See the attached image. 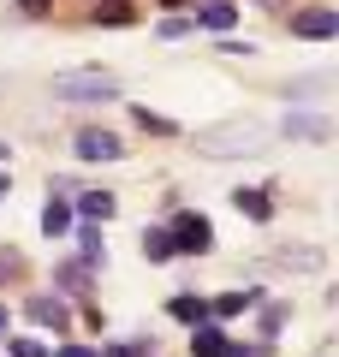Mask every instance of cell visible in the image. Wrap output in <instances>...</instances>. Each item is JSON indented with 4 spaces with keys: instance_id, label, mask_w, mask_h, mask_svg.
<instances>
[{
    "instance_id": "1",
    "label": "cell",
    "mask_w": 339,
    "mask_h": 357,
    "mask_svg": "<svg viewBox=\"0 0 339 357\" xmlns=\"http://www.w3.org/2000/svg\"><path fill=\"white\" fill-rule=\"evenodd\" d=\"M268 137H274V131L256 126V119H232V126H209V131H197V149L209 155V161H239V155H262Z\"/></svg>"
},
{
    "instance_id": "2",
    "label": "cell",
    "mask_w": 339,
    "mask_h": 357,
    "mask_svg": "<svg viewBox=\"0 0 339 357\" xmlns=\"http://www.w3.org/2000/svg\"><path fill=\"white\" fill-rule=\"evenodd\" d=\"M119 96V77L107 72H60L54 77V102H113Z\"/></svg>"
},
{
    "instance_id": "3",
    "label": "cell",
    "mask_w": 339,
    "mask_h": 357,
    "mask_svg": "<svg viewBox=\"0 0 339 357\" xmlns=\"http://www.w3.org/2000/svg\"><path fill=\"white\" fill-rule=\"evenodd\" d=\"M72 149H77V161H119V155H126V143H119V131L84 126V131L72 137Z\"/></svg>"
},
{
    "instance_id": "4",
    "label": "cell",
    "mask_w": 339,
    "mask_h": 357,
    "mask_svg": "<svg viewBox=\"0 0 339 357\" xmlns=\"http://www.w3.org/2000/svg\"><path fill=\"white\" fill-rule=\"evenodd\" d=\"M292 36H303V42H333V36H339V13H333V6L292 13Z\"/></svg>"
},
{
    "instance_id": "5",
    "label": "cell",
    "mask_w": 339,
    "mask_h": 357,
    "mask_svg": "<svg viewBox=\"0 0 339 357\" xmlns=\"http://www.w3.org/2000/svg\"><path fill=\"white\" fill-rule=\"evenodd\" d=\"M167 232H173V250H190V256H202V250L214 244V227H209L202 215H190V208H185V215H179Z\"/></svg>"
},
{
    "instance_id": "6",
    "label": "cell",
    "mask_w": 339,
    "mask_h": 357,
    "mask_svg": "<svg viewBox=\"0 0 339 357\" xmlns=\"http://www.w3.org/2000/svg\"><path fill=\"white\" fill-rule=\"evenodd\" d=\"M280 137H298V143H327V137H333V119H327V114H286V119H280Z\"/></svg>"
},
{
    "instance_id": "7",
    "label": "cell",
    "mask_w": 339,
    "mask_h": 357,
    "mask_svg": "<svg viewBox=\"0 0 339 357\" xmlns=\"http://www.w3.org/2000/svg\"><path fill=\"white\" fill-rule=\"evenodd\" d=\"M190 24H202V30H232L239 24V6H232V0H197V6H190Z\"/></svg>"
},
{
    "instance_id": "8",
    "label": "cell",
    "mask_w": 339,
    "mask_h": 357,
    "mask_svg": "<svg viewBox=\"0 0 339 357\" xmlns=\"http://www.w3.org/2000/svg\"><path fill=\"white\" fill-rule=\"evenodd\" d=\"M143 256H149V262H173V232L167 227H143Z\"/></svg>"
},
{
    "instance_id": "9",
    "label": "cell",
    "mask_w": 339,
    "mask_h": 357,
    "mask_svg": "<svg viewBox=\"0 0 339 357\" xmlns=\"http://www.w3.org/2000/svg\"><path fill=\"white\" fill-rule=\"evenodd\" d=\"M190 351H197V357H226V333L197 321V328H190Z\"/></svg>"
},
{
    "instance_id": "10",
    "label": "cell",
    "mask_w": 339,
    "mask_h": 357,
    "mask_svg": "<svg viewBox=\"0 0 339 357\" xmlns=\"http://www.w3.org/2000/svg\"><path fill=\"white\" fill-rule=\"evenodd\" d=\"M232 208H239V215H250V220H268V215H274L268 191H232Z\"/></svg>"
},
{
    "instance_id": "11",
    "label": "cell",
    "mask_w": 339,
    "mask_h": 357,
    "mask_svg": "<svg viewBox=\"0 0 339 357\" xmlns=\"http://www.w3.org/2000/svg\"><path fill=\"white\" fill-rule=\"evenodd\" d=\"M30 321H42V328H66V304H60V298H30Z\"/></svg>"
},
{
    "instance_id": "12",
    "label": "cell",
    "mask_w": 339,
    "mask_h": 357,
    "mask_svg": "<svg viewBox=\"0 0 339 357\" xmlns=\"http://www.w3.org/2000/svg\"><path fill=\"white\" fill-rule=\"evenodd\" d=\"M77 256H84V268H101V262H107V244H101V232H96V227L77 232Z\"/></svg>"
},
{
    "instance_id": "13",
    "label": "cell",
    "mask_w": 339,
    "mask_h": 357,
    "mask_svg": "<svg viewBox=\"0 0 339 357\" xmlns=\"http://www.w3.org/2000/svg\"><path fill=\"white\" fill-rule=\"evenodd\" d=\"M42 232H48V238L72 232V208H66V203H54V197H48V208H42Z\"/></svg>"
},
{
    "instance_id": "14",
    "label": "cell",
    "mask_w": 339,
    "mask_h": 357,
    "mask_svg": "<svg viewBox=\"0 0 339 357\" xmlns=\"http://www.w3.org/2000/svg\"><path fill=\"white\" fill-rule=\"evenodd\" d=\"M167 310H173V316H179V321H190V328H197V321H202V316H209V304H202V298H197V292H179V298H173V304H167Z\"/></svg>"
},
{
    "instance_id": "15",
    "label": "cell",
    "mask_w": 339,
    "mask_h": 357,
    "mask_svg": "<svg viewBox=\"0 0 339 357\" xmlns=\"http://www.w3.org/2000/svg\"><path fill=\"white\" fill-rule=\"evenodd\" d=\"M77 215H84V220H107L113 215V197L107 191H84V197H77Z\"/></svg>"
},
{
    "instance_id": "16",
    "label": "cell",
    "mask_w": 339,
    "mask_h": 357,
    "mask_svg": "<svg viewBox=\"0 0 339 357\" xmlns=\"http://www.w3.org/2000/svg\"><path fill=\"white\" fill-rule=\"evenodd\" d=\"M244 310H256V292H220L214 298V316H244Z\"/></svg>"
},
{
    "instance_id": "17",
    "label": "cell",
    "mask_w": 339,
    "mask_h": 357,
    "mask_svg": "<svg viewBox=\"0 0 339 357\" xmlns=\"http://www.w3.org/2000/svg\"><path fill=\"white\" fill-rule=\"evenodd\" d=\"M96 24H131V6H126V0H101V6H96Z\"/></svg>"
},
{
    "instance_id": "18",
    "label": "cell",
    "mask_w": 339,
    "mask_h": 357,
    "mask_svg": "<svg viewBox=\"0 0 339 357\" xmlns=\"http://www.w3.org/2000/svg\"><path fill=\"white\" fill-rule=\"evenodd\" d=\"M107 357H155V340H119V345H107Z\"/></svg>"
},
{
    "instance_id": "19",
    "label": "cell",
    "mask_w": 339,
    "mask_h": 357,
    "mask_svg": "<svg viewBox=\"0 0 339 357\" xmlns=\"http://www.w3.org/2000/svg\"><path fill=\"white\" fill-rule=\"evenodd\" d=\"M60 286H72V292H84V286H89V268H84V262L60 268Z\"/></svg>"
},
{
    "instance_id": "20",
    "label": "cell",
    "mask_w": 339,
    "mask_h": 357,
    "mask_svg": "<svg viewBox=\"0 0 339 357\" xmlns=\"http://www.w3.org/2000/svg\"><path fill=\"white\" fill-rule=\"evenodd\" d=\"M13 357H54V351H48L42 340H30V333H24V340H13Z\"/></svg>"
},
{
    "instance_id": "21",
    "label": "cell",
    "mask_w": 339,
    "mask_h": 357,
    "mask_svg": "<svg viewBox=\"0 0 339 357\" xmlns=\"http://www.w3.org/2000/svg\"><path fill=\"white\" fill-rule=\"evenodd\" d=\"M280 321H286V304H274V310H262V333H268V340H274V333H280Z\"/></svg>"
},
{
    "instance_id": "22",
    "label": "cell",
    "mask_w": 339,
    "mask_h": 357,
    "mask_svg": "<svg viewBox=\"0 0 339 357\" xmlns=\"http://www.w3.org/2000/svg\"><path fill=\"white\" fill-rule=\"evenodd\" d=\"M131 119H137V126H143V131H173V126H167V119H161V114H149V107H137V114H131Z\"/></svg>"
},
{
    "instance_id": "23",
    "label": "cell",
    "mask_w": 339,
    "mask_h": 357,
    "mask_svg": "<svg viewBox=\"0 0 339 357\" xmlns=\"http://www.w3.org/2000/svg\"><path fill=\"white\" fill-rule=\"evenodd\" d=\"M185 30H197L190 18H161V36H185Z\"/></svg>"
},
{
    "instance_id": "24",
    "label": "cell",
    "mask_w": 339,
    "mask_h": 357,
    "mask_svg": "<svg viewBox=\"0 0 339 357\" xmlns=\"http://www.w3.org/2000/svg\"><path fill=\"white\" fill-rule=\"evenodd\" d=\"M54 357H96L89 345H54Z\"/></svg>"
},
{
    "instance_id": "25",
    "label": "cell",
    "mask_w": 339,
    "mask_h": 357,
    "mask_svg": "<svg viewBox=\"0 0 339 357\" xmlns=\"http://www.w3.org/2000/svg\"><path fill=\"white\" fill-rule=\"evenodd\" d=\"M18 268H24V262H18V256H0V280H13Z\"/></svg>"
},
{
    "instance_id": "26",
    "label": "cell",
    "mask_w": 339,
    "mask_h": 357,
    "mask_svg": "<svg viewBox=\"0 0 339 357\" xmlns=\"http://www.w3.org/2000/svg\"><path fill=\"white\" fill-rule=\"evenodd\" d=\"M18 6H24L30 18H42V13H48V0H18Z\"/></svg>"
},
{
    "instance_id": "27",
    "label": "cell",
    "mask_w": 339,
    "mask_h": 357,
    "mask_svg": "<svg viewBox=\"0 0 339 357\" xmlns=\"http://www.w3.org/2000/svg\"><path fill=\"white\" fill-rule=\"evenodd\" d=\"M6 191H13V173H0V203H6Z\"/></svg>"
},
{
    "instance_id": "28",
    "label": "cell",
    "mask_w": 339,
    "mask_h": 357,
    "mask_svg": "<svg viewBox=\"0 0 339 357\" xmlns=\"http://www.w3.org/2000/svg\"><path fill=\"white\" fill-rule=\"evenodd\" d=\"M0 333H6V304H0Z\"/></svg>"
},
{
    "instance_id": "29",
    "label": "cell",
    "mask_w": 339,
    "mask_h": 357,
    "mask_svg": "<svg viewBox=\"0 0 339 357\" xmlns=\"http://www.w3.org/2000/svg\"><path fill=\"white\" fill-rule=\"evenodd\" d=\"M167 6H179V0H167Z\"/></svg>"
}]
</instances>
